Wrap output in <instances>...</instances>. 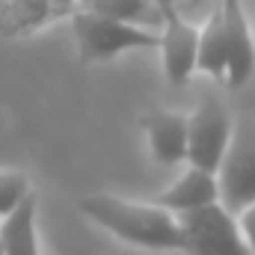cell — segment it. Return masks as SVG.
<instances>
[{"instance_id":"6da1fadb","label":"cell","mask_w":255,"mask_h":255,"mask_svg":"<svg viewBox=\"0 0 255 255\" xmlns=\"http://www.w3.org/2000/svg\"><path fill=\"white\" fill-rule=\"evenodd\" d=\"M80 211L98 223L101 229L113 232L119 241L142 247V250H181V223L172 211L154 202H125L119 196H86Z\"/></svg>"},{"instance_id":"7a4b0ae2","label":"cell","mask_w":255,"mask_h":255,"mask_svg":"<svg viewBox=\"0 0 255 255\" xmlns=\"http://www.w3.org/2000/svg\"><path fill=\"white\" fill-rule=\"evenodd\" d=\"M71 36L77 42V54L83 63H104L125 51L142 48H160V33L145 30L136 24H125L116 18H104L86 9H77L71 15Z\"/></svg>"},{"instance_id":"3957f363","label":"cell","mask_w":255,"mask_h":255,"mask_svg":"<svg viewBox=\"0 0 255 255\" xmlns=\"http://www.w3.org/2000/svg\"><path fill=\"white\" fill-rule=\"evenodd\" d=\"M181 223V253L187 255H253L238 214H232L223 202L178 214Z\"/></svg>"},{"instance_id":"277c9868","label":"cell","mask_w":255,"mask_h":255,"mask_svg":"<svg viewBox=\"0 0 255 255\" xmlns=\"http://www.w3.org/2000/svg\"><path fill=\"white\" fill-rule=\"evenodd\" d=\"M235 136V122L217 95H205L190 116V151L187 163L205 172H220Z\"/></svg>"},{"instance_id":"5b68a950","label":"cell","mask_w":255,"mask_h":255,"mask_svg":"<svg viewBox=\"0 0 255 255\" xmlns=\"http://www.w3.org/2000/svg\"><path fill=\"white\" fill-rule=\"evenodd\" d=\"M220 178V202L232 214H244L255 205V122L244 119L235 125L229 154L217 172Z\"/></svg>"},{"instance_id":"8992f818","label":"cell","mask_w":255,"mask_h":255,"mask_svg":"<svg viewBox=\"0 0 255 255\" xmlns=\"http://www.w3.org/2000/svg\"><path fill=\"white\" fill-rule=\"evenodd\" d=\"M199 36L202 30L190 24L178 9L166 12V24L160 33V57L172 86L187 83L199 68Z\"/></svg>"},{"instance_id":"52a82bcc","label":"cell","mask_w":255,"mask_h":255,"mask_svg":"<svg viewBox=\"0 0 255 255\" xmlns=\"http://www.w3.org/2000/svg\"><path fill=\"white\" fill-rule=\"evenodd\" d=\"M223 21H226V45H229V74L226 83L232 89L244 86L255 71V39L250 18L241 0H220Z\"/></svg>"},{"instance_id":"ba28073f","label":"cell","mask_w":255,"mask_h":255,"mask_svg":"<svg viewBox=\"0 0 255 255\" xmlns=\"http://www.w3.org/2000/svg\"><path fill=\"white\" fill-rule=\"evenodd\" d=\"M145 136H148V148L151 157L163 166H175L181 160H187L190 151V116L181 113H169V110H154L142 119Z\"/></svg>"},{"instance_id":"9c48e42d","label":"cell","mask_w":255,"mask_h":255,"mask_svg":"<svg viewBox=\"0 0 255 255\" xmlns=\"http://www.w3.org/2000/svg\"><path fill=\"white\" fill-rule=\"evenodd\" d=\"M154 205L172 211L175 217L178 214H187V211H199V208H208V205H217L220 202V178L214 172H205L199 166H190L175 184H169L160 196L151 199Z\"/></svg>"},{"instance_id":"30bf717a","label":"cell","mask_w":255,"mask_h":255,"mask_svg":"<svg viewBox=\"0 0 255 255\" xmlns=\"http://www.w3.org/2000/svg\"><path fill=\"white\" fill-rule=\"evenodd\" d=\"M80 9L104 18H116L125 24H136L145 30H157V33H163V24H166V12L154 0H80Z\"/></svg>"},{"instance_id":"8fae6325","label":"cell","mask_w":255,"mask_h":255,"mask_svg":"<svg viewBox=\"0 0 255 255\" xmlns=\"http://www.w3.org/2000/svg\"><path fill=\"white\" fill-rule=\"evenodd\" d=\"M0 244H3V255H39L36 193H30V199L18 211L3 217V223H0Z\"/></svg>"},{"instance_id":"7c38bea8","label":"cell","mask_w":255,"mask_h":255,"mask_svg":"<svg viewBox=\"0 0 255 255\" xmlns=\"http://www.w3.org/2000/svg\"><path fill=\"white\" fill-rule=\"evenodd\" d=\"M199 71L226 80L229 74V45H226V21H223V6L217 0V6L211 9L202 36H199Z\"/></svg>"},{"instance_id":"4fadbf2b","label":"cell","mask_w":255,"mask_h":255,"mask_svg":"<svg viewBox=\"0 0 255 255\" xmlns=\"http://www.w3.org/2000/svg\"><path fill=\"white\" fill-rule=\"evenodd\" d=\"M57 12L51 0H0V33L24 36L30 30H39Z\"/></svg>"},{"instance_id":"5bb4252c","label":"cell","mask_w":255,"mask_h":255,"mask_svg":"<svg viewBox=\"0 0 255 255\" xmlns=\"http://www.w3.org/2000/svg\"><path fill=\"white\" fill-rule=\"evenodd\" d=\"M30 181L24 172L15 169H0V220L9 217L12 211H18L27 199H30Z\"/></svg>"},{"instance_id":"9a60e30c","label":"cell","mask_w":255,"mask_h":255,"mask_svg":"<svg viewBox=\"0 0 255 255\" xmlns=\"http://www.w3.org/2000/svg\"><path fill=\"white\" fill-rule=\"evenodd\" d=\"M238 223H241V232H244V238H247V244H250V250L255 255V205H250L241 217H238Z\"/></svg>"},{"instance_id":"2e32d148","label":"cell","mask_w":255,"mask_h":255,"mask_svg":"<svg viewBox=\"0 0 255 255\" xmlns=\"http://www.w3.org/2000/svg\"><path fill=\"white\" fill-rule=\"evenodd\" d=\"M77 3H80V0H51V6H54V12H57V15H65V12H71Z\"/></svg>"},{"instance_id":"e0dca14e","label":"cell","mask_w":255,"mask_h":255,"mask_svg":"<svg viewBox=\"0 0 255 255\" xmlns=\"http://www.w3.org/2000/svg\"><path fill=\"white\" fill-rule=\"evenodd\" d=\"M154 3H157V6H160L163 12H172V9H178V6H181L184 0H154Z\"/></svg>"},{"instance_id":"ac0fdd59","label":"cell","mask_w":255,"mask_h":255,"mask_svg":"<svg viewBox=\"0 0 255 255\" xmlns=\"http://www.w3.org/2000/svg\"><path fill=\"white\" fill-rule=\"evenodd\" d=\"M199 3H202V0H193V3H190V6H199Z\"/></svg>"},{"instance_id":"d6986e66","label":"cell","mask_w":255,"mask_h":255,"mask_svg":"<svg viewBox=\"0 0 255 255\" xmlns=\"http://www.w3.org/2000/svg\"><path fill=\"white\" fill-rule=\"evenodd\" d=\"M190 3H193V0H184V3H181V6H190Z\"/></svg>"},{"instance_id":"ffe728a7","label":"cell","mask_w":255,"mask_h":255,"mask_svg":"<svg viewBox=\"0 0 255 255\" xmlns=\"http://www.w3.org/2000/svg\"><path fill=\"white\" fill-rule=\"evenodd\" d=\"M0 255H3V244H0Z\"/></svg>"},{"instance_id":"44dd1931","label":"cell","mask_w":255,"mask_h":255,"mask_svg":"<svg viewBox=\"0 0 255 255\" xmlns=\"http://www.w3.org/2000/svg\"><path fill=\"white\" fill-rule=\"evenodd\" d=\"M0 223H3V220H0Z\"/></svg>"}]
</instances>
